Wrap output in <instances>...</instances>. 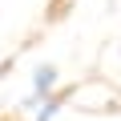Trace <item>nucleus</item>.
Returning <instances> with one entry per match:
<instances>
[{"mask_svg": "<svg viewBox=\"0 0 121 121\" xmlns=\"http://www.w3.org/2000/svg\"><path fill=\"white\" fill-rule=\"evenodd\" d=\"M52 93H56V69H52V65H36V69H32V93H28V101L40 105V101L52 97Z\"/></svg>", "mask_w": 121, "mask_h": 121, "instance_id": "obj_1", "label": "nucleus"}, {"mask_svg": "<svg viewBox=\"0 0 121 121\" xmlns=\"http://www.w3.org/2000/svg\"><path fill=\"white\" fill-rule=\"evenodd\" d=\"M60 101H65L60 93L44 97V101H40V113H36V121H52V117H56V109H60Z\"/></svg>", "mask_w": 121, "mask_h": 121, "instance_id": "obj_2", "label": "nucleus"}, {"mask_svg": "<svg viewBox=\"0 0 121 121\" xmlns=\"http://www.w3.org/2000/svg\"><path fill=\"white\" fill-rule=\"evenodd\" d=\"M60 4H69V0H60Z\"/></svg>", "mask_w": 121, "mask_h": 121, "instance_id": "obj_3", "label": "nucleus"}]
</instances>
